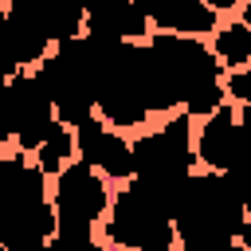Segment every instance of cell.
<instances>
[{"label": "cell", "instance_id": "obj_1", "mask_svg": "<svg viewBox=\"0 0 251 251\" xmlns=\"http://www.w3.org/2000/svg\"><path fill=\"white\" fill-rule=\"evenodd\" d=\"M114 200V184L94 173L86 161H71L55 180H51V208H55V239H98V224L106 220Z\"/></svg>", "mask_w": 251, "mask_h": 251}, {"label": "cell", "instance_id": "obj_2", "mask_svg": "<svg viewBox=\"0 0 251 251\" xmlns=\"http://www.w3.org/2000/svg\"><path fill=\"white\" fill-rule=\"evenodd\" d=\"M192 153H196V169H208V173H239V169L251 165L235 102H224L196 122Z\"/></svg>", "mask_w": 251, "mask_h": 251}, {"label": "cell", "instance_id": "obj_3", "mask_svg": "<svg viewBox=\"0 0 251 251\" xmlns=\"http://www.w3.org/2000/svg\"><path fill=\"white\" fill-rule=\"evenodd\" d=\"M75 149H78V161H86L94 173H102L114 188L137 176V161H133L129 137L110 129L98 114H90L86 122L75 126Z\"/></svg>", "mask_w": 251, "mask_h": 251}, {"label": "cell", "instance_id": "obj_4", "mask_svg": "<svg viewBox=\"0 0 251 251\" xmlns=\"http://www.w3.org/2000/svg\"><path fill=\"white\" fill-rule=\"evenodd\" d=\"M141 12L149 16V27L165 31V35L208 39L220 24V16L204 0H141Z\"/></svg>", "mask_w": 251, "mask_h": 251}, {"label": "cell", "instance_id": "obj_5", "mask_svg": "<svg viewBox=\"0 0 251 251\" xmlns=\"http://www.w3.org/2000/svg\"><path fill=\"white\" fill-rule=\"evenodd\" d=\"M208 47L216 55V63L224 67V75H235V71H247L251 67V27L235 16H220L216 31L208 35Z\"/></svg>", "mask_w": 251, "mask_h": 251}, {"label": "cell", "instance_id": "obj_6", "mask_svg": "<svg viewBox=\"0 0 251 251\" xmlns=\"http://www.w3.org/2000/svg\"><path fill=\"white\" fill-rule=\"evenodd\" d=\"M75 157H78V149H75V129L63 126V122H55V126L47 129V137L31 149V161L39 165V173H43L47 180H55Z\"/></svg>", "mask_w": 251, "mask_h": 251}, {"label": "cell", "instance_id": "obj_7", "mask_svg": "<svg viewBox=\"0 0 251 251\" xmlns=\"http://www.w3.org/2000/svg\"><path fill=\"white\" fill-rule=\"evenodd\" d=\"M243 251H251V220H239V227H235V235H231Z\"/></svg>", "mask_w": 251, "mask_h": 251}, {"label": "cell", "instance_id": "obj_8", "mask_svg": "<svg viewBox=\"0 0 251 251\" xmlns=\"http://www.w3.org/2000/svg\"><path fill=\"white\" fill-rule=\"evenodd\" d=\"M16 75H20V71H16V67L8 63V59H0V94H4V86H8V82H12Z\"/></svg>", "mask_w": 251, "mask_h": 251}, {"label": "cell", "instance_id": "obj_9", "mask_svg": "<svg viewBox=\"0 0 251 251\" xmlns=\"http://www.w3.org/2000/svg\"><path fill=\"white\" fill-rule=\"evenodd\" d=\"M4 149H12V133H8V126H4V118H0V153Z\"/></svg>", "mask_w": 251, "mask_h": 251}, {"label": "cell", "instance_id": "obj_10", "mask_svg": "<svg viewBox=\"0 0 251 251\" xmlns=\"http://www.w3.org/2000/svg\"><path fill=\"white\" fill-rule=\"evenodd\" d=\"M220 251H243V247H239V243H235V239H231V243H224V247H220Z\"/></svg>", "mask_w": 251, "mask_h": 251}]
</instances>
